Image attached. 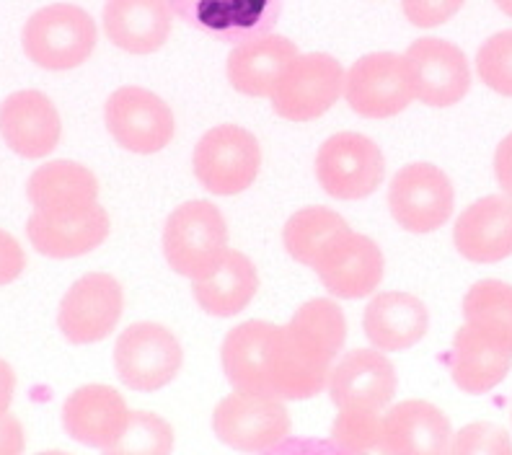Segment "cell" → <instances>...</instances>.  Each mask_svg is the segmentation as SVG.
I'll return each instance as SVG.
<instances>
[{
    "label": "cell",
    "mask_w": 512,
    "mask_h": 455,
    "mask_svg": "<svg viewBox=\"0 0 512 455\" xmlns=\"http://www.w3.org/2000/svg\"><path fill=\"white\" fill-rule=\"evenodd\" d=\"M347 321L337 303L308 300L290 324L277 326L272 396L282 401L313 399L329 383L331 360L342 352Z\"/></svg>",
    "instance_id": "obj_1"
},
{
    "label": "cell",
    "mask_w": 512,
    "mask_h": 455,
    "mask_svg": "<svg viewBox=\"0 0 512 455\" xmlns=\"http://www.w3.org/2000/svg\"><path fill=\"white\" fill-rule=\"evenodd\" d=\"M228 251V223L210 202H187L166 220L163 256L176 275L200 280L223 262Z\"/></svg>",
    "instance_id": "obj_2"
},
{
    "label": "cell",
    "mask_w": 512,
    "mask_h": 455,
    "mask_svg": "<svg viewBox=\"0 0 512 455\" xmlns=\"http://www.w3.org/2000/svg\"><path fill=\"white\" fill-rule=\"evenodd\" d=\"M96 21L73 3H52L29 16L21 34L26 57L44 70H73L96 47Z\"/></svg>",
    "instance_id": "obj_3"
},
{
    "label": "cell",
    "mask_w": 512,
    "mask_h": 455,
    "mask_svg": "<svg viewBox=\"0 0 512 455\" xmlns=\"http://www.w3.org/2000/svg\"><path fill=\"white\" fill-rule=\"evenodd\" d=\"M192 166L194 176L207 192L231 197L256 181L262 166V148L244 127L218 125L200 138Z\"/></svg>",
    "instance_id": "obj_4"
},
{
    "label": "cell",
    "mask_w": 512,
    "mask_h": 455,
    "mask_svg": "<svg viewBox=\"0 0 512 455\" xmlns=\"http://www.w3.org/2000/svg\"><path fill=\"white\" fill-rule=\"evenodd\" d=\"M213 430L220 443L244 453H262L285 443L293 432L282 399L264 393H228L213 412Z\"/></svg>",
    "instance_id": "obj_5"
},
{
    "label": "cell",
    "mask_w": 512,
    "mask_h": 455,
    "mask_svg": "<svg viewBox=\"0 0 512 455\" xmlns=\"http://www.w3.org/2000/svg\"><path fill=\"white\" fill-rule=\"evenodd\" d=\"M179 339L161 324H132L114 344V368L132 391H161L182 370Z\"/></svg>",
    "instance_id": "obj_6"
},
{
    "label": "cell",
    "mask_w": 512,
    "mask_h": 455,
    "mask_svg": "<svg viewBox=\"0 0 512 455\" xmlns=\"http://www.w3.org/2000/svg\"><path fill=\"white\" fill-rule=\"evenodd\" d=\"M386 174L381 148L360 132H337L319 148L316 179L334 200H363Z\"/></svg>",
    "instance_id": "obj_7"
},
{
    "label": "cell",
    "mask_w": 512,
    "mask_h": 455,
    "mask_svg": "<svg viewBox=\"0 0 512 455\" xmlns=\"http://www.w3.org/2000/svg\"><path fill=\"white\" fill-rule=\"evenodd\" d=\"M344 91V70L326 52L298 55L272 91V106L288 122H311L329 112Z\"/></svg>",
    "instance_id": "obj_8"
},
{
    "label": "cell",
    "mask_w": 512,
    "mask_h": 455,
    "mask_svg": "<svg viewBox=\"0 0 512 455\" xmlns=\"http://www.w3.org/2000/svg\"><path fill=\"white\" fill-rule=\"evenodd\" d=\"M344 99L368 119L396 117L412 104L414 88L404 55L373 52L360 57L344 75Z\"/></svg>",
    "instance_id": "obj_9"
},
{
    "label": "cell",
    "mask_w": 512,
    "mask_h": 455,
    "mask_svg": "<svg viewBox=\"0 0 512 455\" xmlns=\"http://www.w3.org/2000/svg\"><path fill=\"white\" fill-rule=\"evenodd\" d=\"M456 192L448 176L432 163H409L388 187V207L409 233H432L453 215Z\"/></svg>",
    "instance_id": "obj_10"
},
{
    "label": "cell",
    "mask_w": 512,
    "mask_h": 455,
    "mask_svg": "<svg viewBox=\"0 0 512 455\" xmlns=\"http://www.w3.org/2000/svg\"><path fill=\"white\" fill-rule=\"evenodd\" d=\"M107 130L130 153L150 156L174 140V112L161 96L140 86L117 88L104 106Z\"/></svg>",
    "instance_id": "obj_11"
},
{
    "label": "cell",
    "mask_w": 512,
    "mask_h": 455,
    "mask_svg": "<svg viewBox=\"0 0 512 455\" xmlns=\"http://www.w3.org/2000/svg\"><path fill=\"white\" fill-rule=\"evenodd\" d=\"M171 13L218 42L241 44L272 34L285 0H169Z\"/></svg>",
    "instance_id": "obj_12"
},
{
    "label": "cell",
    "mask_w": 512,
    "mask_h": 455,
    "mask_svg": "<svg viewBox=\"0 0 512 455\" xmlns=\"http://www.w3.org/2000/svg\"><path fill=\"white\" fill-rule=\"evenodd\" d=\"M125 311L122 285L107 272H91L73 282L57 313L63 337L73 344H94L117 329Z\"/></svg>",
    "instance_id": "obj_13"
},
{
    "label": "cell",
    "mask_w": 512,
    "mask_h": 455,
    "mask_svg": "<svg viewBox=\"0 0 512 455\" xmlns=\"http://www.w3.org/2000/svg\"><path fill=\"white\" fill-rule=\"evenodd\" d=\"M414 99L427 106H453L469 94V60L453 42L422 37L404 52Z\"/></svg>",
    "instance_id": "obj_14"
},
{
    "label": "cell",
    "mask_w": 512,
    "mask_h": 455,
    "mask_svg": "<svg viewBox=\"0 0 512 455\" xmlns=\"http://www.w3.org/2000/svg\"><path fill=\"white\" fill-rule=\"evenodd\" d=\"M396 378L394 362L381 350L347 352L329 373V396L337 409H368L381 412L394 401Z\"/></svg>",
    "instance_id": "obj_15"
},
{
    "label": "cell",
    "mask_w": 512,
    "mask_h": 455,
    "mask_svg": "<svg viewBox=\"0 0 512 455\" xmlns=\"http://www.w3.org/2000/svg\"><path fill=\"white\" fill-rule=\"evenodd\" d=\"M313 269L334 298H368L383 280V254L373 238L347 231L326 249Z\"/></svg>",
    "instance_id": "obj_16"
},
{
    "label": "cell",
    "mask_w": 512,
    "mask_h": 455,
    "mask_svg": "<svg viewBox=\"0 0 512 455\" xmlns=\"http://www.w3.org/2000/svg\"><path fill=\"white\" fill-rule=\"evenodd\" d=\"M130 414L122 393L91 383L68 396L63 404V427L75 443L112 453L127 432Z\"/></svg>",
    "instance_id": "obj_17"
},
{
    "label": "cell",
    "mask_w": 512,
    "mask_h": 455,
    "mask_svg": "<svg viewBox=\"0 0 512 455\" xmlns=\"http://www.w3.org/2000/svg\"><path fill=\"white\" fill-rule=\"evenodd\" d=\"M0 135L21 158L50 156L63 138V122L42 91H16L0 104Z\"/></svg>",
    "instance_id": "obj_18"
},
{
    "label": "cell",
    "mask_w": 512,
    "mask_h": 455,
    "mask_svg": "<svg viewBox=\"0 0 512 455\" xmlns=\"http://www.w3.org/2000/svg\"><path fill=\"white\" fill-rule=\"evenodd\" d=\"M450 437V422L438 406L409 399L381 417L378 450L386 455H443L450 450Z\"/></svg>",
    "instance_id": "obj_19"
},
{
    "label": "cell",
    "mask_w": 512,
    "mask_h": 455,
    "mask_svg": "<svg viewBox=\"0 0 512 455\" xmlns=\"http://www.w3.org/2000/svg\"><path fill=\"white\" fill-rule=\"evenodd\" d=\"M453 244L463 259L494 264L512 256V197L489 194L458 215Z\"/></svg>",
    "instance_id": "obj_20"
},
{
    "label": "cell",
    "mask_w": 512,
    "mask_h": 455,
    "mask_svg": "<svg viewBox=\"0 0 512 455\" xmlns=\"http://www.w3.org/2000/svg\"><path fill=\"white\" fill-rule=\"evenodd\" d=\"M277 326L267 321H246L223 339V370L236 391L272 396Z\"/></svg>",
    "instance_id": "obj_21"
},
{
    "label": "cell",
    "mask_w": 512,
    "mask_h": 455,
    "mask_svg": "<svg viewBox=\"0 0 512 455\" xmlns=\"http://www.w3.org/2000/svg\"><path fill=\"white\" fill-rule=\"evenodd\" d=\"M26 197L47 218H70L96 205L99 181L81 163L50 161L29 176Z\"/></svg>",
    "instance_id": "obj_22"
},
{
    "label": "cell",
    "mask_w": 512,
    "mask_h": 455,
    "mask_svg": "<svg viewBox=\"0 0 512 455\" xmlns=\"http://www.w3.org/2000/svg\"><path fill=\"white\" fill-rule=\"evenodd\" d=\"M298 55V44L290 42L288 37L264 34V37L249 39V42L233 47L228 63H225V75L238 94L262 99V96H272L282 73L290 68Z\"/></svg>",
    "instance_id": "obj_23"
},
{
    "label": "cell",
    "mask_w": 512,
    "mask_h": 455,
    "mask_svg": "<svg viewBox=\"0 0 512 455\" xmlns=\"http://www.w3.org/2000/svg\"><path fill=\"white\" fill-rule=\"evenodd\" d=\"M169 0H107L104 32L109 42L130 55H150L169 42Z\"/></svg>",
    "instance_id": "obj_24"
},
{
    "label": "cell",
    "mask_w": 512,
    "mask_h": 455,
    "mask_svg": "<svg viewBox=\"0 0 512 455\" xmlns=\"http://www.w3.org/2000/svg\"><path fill=\"white\" fill-rule=\"evenodd\" d=\"M26 236L34 249L50 259H73L99 249L109 236V215L96 202L91 210L70 218H47L34 210L26 220Z\"/></svg>",
    "instance_id": "obj_25"
},
{
    "label": "cell",
    "mask_w": 512,
    "mask_h": 455,
    "mask_svg": "<svg viewBox=\"0 0 512 455\" xmlns=\"http://www.w3.org/2000/svg\"><path fill=\"white\" fill-rule=\"evenodd\" d=\"M430 326L425 303L409 293L375 295L365 308L363 329L375 350L404 352L422 342Z\"/></svg>",
    "instance_id": "obj_26"
},
{
    "label": "cell",
    "mask_w": 512,
    "mask_h": 455,
    "mask_svg": "<svg viewBox=\"0 0 512 455\" xmlns=\"http://www.w3.org/2000/svg\"><path fill=\"white\" fill-rule=\"evenodd\" d=\"M512 368V352L463 324L453 339L450 375L461 391L487 393L500 386Z\"/></svg>",
    "instance_id": "obj_27"
},
{
    "label": "cell",
    "mask_w": 512,
    "mask_h": 455,
    "mask_svg": "<svg viewBox=\"0 0 512 455\" xmlns=\"http://www.w3.org/2000/svg\"><path fill=\"white\" fill-rule=\"evenodd\" d=\"M259 290V277L251 259L241 251H228L210 275L194 280L192 293L202 311L228 318L244 311Z\"/></svg>",
    "instance_id": "obj_28"
},
{
    "label": "cell",
    "mask_w": 512,
    "mask_h": 455,
    "mask_svg": "<svg viewBox=\"0 0 512 455\" xmlns=\"http://www.w3.org/2000/svg\"><path fill=\"white\" fill-rule=\"evenodd\" d=\"M347 231H350V225L339 212L329 210V207H303L285 223L282 241L295 262L313 269L326 254V249Z\"/></svg>",
    "instance_id": "obj_29"
},
{
    "label": "cell",
    "mask_w": 512,
    "mask_h": 455,
    "mask_svg": "<svg viewBox=\"0 0 512 455\" xmlns=\"http://www.w3.org/2000/svg\"><path fill=\"white\" fill-rule=\"evenodd\" d=\"M463 318L471 329L512 352V285L481 280L463 298Z\"/></svg>",
    "instance_id": "obj_30"
},
{
    "label": "cell",
    "mask_w": 512,
    "mask_h": 455,
    "mask_svg": "<svg viewBox=\"0 0 512 455\" xmlns=\"http://www.w3.org/2000/svg\"><path fill=\"white\" fill-rule=\"evenodd\" d=\"M331 440L344 453H368L381 443V412L368 409H339Z\"/></svg>",
    "instance_id": "obj_31"
},
{
    "label": "cell",
    "mask_w": 512,
    "mask_h": 455,
    "mask_svg": "<svg viewBox=\"0 0 512 455\" xmlns=\"http://www.w3.org/2000/svg\"><path fill=\"white\" fill-rule=\"evenodd\" d=\"M174 448V432L161 417L148 412L130 414L127 432L122 435L112 453H138V455H163Z\"/></svg>",
    "instance_id": "obj_32"
},
{
    "label": "cell",
    "mask_w": 512,
    "mask_h": 455,
    "mask_svg": "<svg viewBox=\"0 0 512 455\" xmlns=\"http://www.w3.org/2000/svg\"><path fill=\"white\" fill-rule=\"evenodd\" d=\"M479 78L500 96H512V29L494 34L476 55Z\"/></svg>",
    "instance_id": "obj_33"
},
{
    "label": "cell",
    "mask_w": 512,
    "mask_h": 455,
    "mask_svg": "<svg viewBox=\"0 0 512 455\" xmlns=\"http://www.w3.org/2000/svg\"><path fill=\"white\" fill-rule=\"evenodd\" d=\"M450 450L456 455H512V443L510 435L497 424L476 422L458 432Z\"/></svg>",
    "instance_id": "obj_34"
},
{
    "label": "cell",
    "mask_w": 512,
    "mask_h": 455,
    "mask_svg": "<svg viewBox=\"0 0 512 455\" xmlns=\"http://www.w3.org/2000/svg\"><path fill=\"white\" fill-rule=\"evenodd\" d=\"M466 0H401L404 16L419 29H435L456 16Z\"/></svg>",
    "instance_id": "obj_35"
},
{
    "label": "cell",
    "mask_w": 512,
    "mask_h": 455,
    "mask_svg": "<svg viewBox=\"0 0 512 455\" xmlns=\"http://www.w3.org/2000/svg\"><path fill=\"white\" fill-rule=\"evenodd\" d=\"M26 267V254L11 233L0 231V285L19 280Z\"/></svg>",
    "instance_id": "obj_36"
},
{
    "label": "cell",
    "mask_w": 512,
    "mask_h": 455,
    "mask_svg": "<svg viewBox=\"0 0 512 455\" xmlns=\"http://www.w3.org/2000/svg\"><path fill=\"white\" fill-rule=\"evenodd\" d=\"M24 445V427L19 419L8 412H0V455H19Z\"/></svg>",
    "instance_id": "obj_37"
},
{
    "label": "cell",
    "mask_w": 512,
    "mask_h": 455,
    "mask_svg": "<svg viewBox=\"0 0 512 455\" xmlns=\"http://www.w3.org/2000/svg\"><path fill=\"white\" fill-rule=\"evenodd\" d=\"M494 176H497V184L502 187V192L512 197V132L497 145V153H494Z\"/></svg>",
    "instance_id": "obj_38"
},
{
    "label": "cell",
    "mask_w": 512,
    "mask_h": 455,
    "mask_svg": "<svg viewBox=\"0 0 512 455\" xmlns=\"http://www.w3.org/2000/svg\"><path fill=\"white\" fill-rule=\"evenodd\" d=\"M13 393H16V373L6 360H0V412H8Z\"/></svg>",
    "instance_id": "obj_39"
},
{
    "label": "cell",
    "mask_w": 512,
    "mask_h": 455,
    "mask_svg": "<svg viewBox=\"0 0 512 455\" xmlns=\"http://www.w3.org/2000/svg\"><path fill=\"white\" fill-rule=\"evenodd\" d=\"M494 3H497V8H500L505 16H510L512 19V0H494Z\"/></svg>",
    "instance_id": "obj_40"
}]
</instances>
